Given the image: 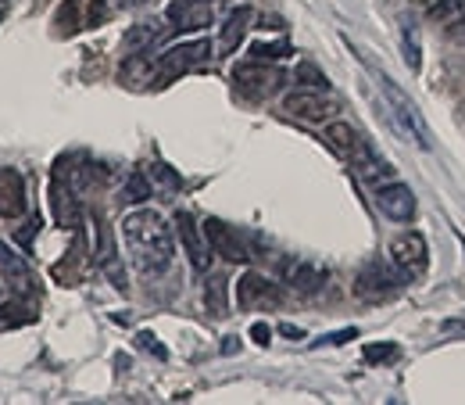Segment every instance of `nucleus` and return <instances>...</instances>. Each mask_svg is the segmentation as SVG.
Listing matches in <instances>:
<instances>
[{
    "label": "nucleus",
    "mask_w": 465,
    "mask_h": 405,
    "mask_svg": "<svg viewBox=\"0 0 465 405\" xmlns=\"http://www.w3.org/2000/svg\"><path fill=\"white\" fill-rule=\"evenodd\" d=\"M140 4H147V0H118V7H140Z\"/></svg>",
    "instance_id": "nucleus-34"
},
{
    "label": "nucleus",
    "mask_w": 465,
    "mask_h": 405,
    "mask_svg": "<svg viewBox=\"0 0 465 405\" xmlns=\"http://www.w3.org/2000/svg\"><path fill=\"white\" fill-rule=\"evenodd\" d=\"M358 338V330L348 327V330H341V334H326V338H319L315 345H344V341H354Z\"/></svg>",
    "instance_id": "nucleus-29"
},
{
    "label": "nucleus",
    "mask_w": 465,
    "mask_h": 405,
    "mask_svg": "<svg viewBox=\"0 0 465 405\" xmlns=\"http://www.w3.org/2000/svg\"><path fill=\"white\" fill-rule=\"evenodd\" d=\"M330 273L315 262H301V258H287L283 262V284H291L297 294H319L326 288Z\"/></svg>",
    "instance_id": "nucleus-15"
},
{
    "label": "nucleus",
    "mask_w": 465,
    "mask_h": 405,
    "mask_svg": "<svg viewBox=\"0 0 465 405\" xmlns=\"http://www.w3.org/2000/svg\"><path fill=\"white\" fill-rule=\"evenodd\" d=\"M136 341H140V348H143V351H151V355H158V359H165V355H169L165 348L158 345V338H154V334H140Z\"/></svg>",
    "instance_id": "nucleus-30"
},
{
    "label": "nucleus",
    "mask_w": 465,
    "mask_h": 405,
    "mask_svg": "<svg viewBox=\"0 0 465 405\" xmlns=\"http://www.w3.org/2000/svg\"><path fill=\"white\" fill-rule=\"evenodd\" d=\"M236 301L240 309H265V305H280V288L258 273H243L236 284Z\"/></svg>",
    "instance_id": "nucleus-14"
},
{
    "label": "nucleus",
    "mask_w": 465,
    "mask_h": 405,
    "mask_svg": "<svg viewBox=\"0 0 465 405\" xmlns=\"http://www.w3.org/2000/svg\"><path fill=\"white\" fill-rule=\"evenodd\" d=\"M283 112L293 118H301V122H326V118L337 116V101L326 97L322 90L301 86V90H293V94L283 97Z\"/></svg>",
    "instance_id": "nucleus-7"
},
{
    "label": "nucleus",
    "mask_w": 465,
    "mask_h": 405,
    "mask_svg": "<svg viewBox=\"0 0 465 405\" xmlns=\"http://www.w3.org/2000/svg\"><path fill=\"white\" fill-rule=\"evenodd\" d=\"M280 330H283V334H287V338H304V334H301V330H297V327H291V323H287V327H280Z\"/></svg>",
    "instance_id": "nucleus-33"
},
{
    "label": "nucleus",
    "mask_w": 465,
    "mask_h": 405,
    "mask_svg": "<svg viewBox=\"0 0 465 405\" xmlns=\"http://www.w3.org/2000/svg\"><path fill=\"white\" fill-rule=\"evenodd\" d=\"M165 33H169V22L147 18V22H140V25H133L125 33V51L129 55H147V51H154V44L165 40Z\"/></svg>",
    "instance_id": "nucleus-18"
},
{
    "label": "nucleus",
    "mask_w": 465,
    "mask_h": 405,
    "mask_svg": "<svg viewBox=\"0 0 465 405\" xmlns=\"http://www.w3.org/2000/svg\"><path fill=\"white\" fill-rule=\"evenodd\" d=\"M398 355H401V348L391 345V341H387V345H365L361 348V359H365L369 366H376V362H391V359H398Z\"/></svg>",
    "instance_id": "nucleus-24"
},
{
    "label": "nucleus",
    "mask_w": 465,
    "mask_h": 405,
    "mask_svg": "<svg viewBox=\"0 0 465 405\" xmlns=\"http://www.w3.org/2000/svg\"><path fill=\"white\" fill-rule=\"evenodd\" d=\"M405 58H408V68L419 72L422 58H419V47H415V40H411V25H405Z\"/></svg>",
    "instance_id": "nucleus-28"
},
{
    "label": "nucleus",
    "mask_w": 465,
    "mask_h": 405,
    "mask_svg": "<svg viewBox=\"0 0 465 405\" xmlns=\"http://www.w3.org/2000/svg\"><path fill=\"white\" fill-rule=\"evenodd\" d=\"M326 144H330V151L337 155V158H344V162H351L354 155H358V147L365 144L361 137H358V129L351 126V122H330L326 126V137H322Z\"/></svg>",
    "instance_id": "nucleus-21"
},
{
    "label": "nucleus",
    "mask_w": 465,
    "mask_h": 405,
    "mask_svg": "<svg viewBox=\"0 0 465 405\" xmlns=\"http://www.w3.org/2000/svg\"><path fill=\"white\" fill-rule=\"evenodd\" d=\"M376 79H380V90H383V97H387V105H391L394 118H398V126L405 129L422 151H430V147H433V133H430L426 118H422V112H419V105L408 97L405 90H401L387 72H376Z\"/></svg>",
    "instance_id": "nucleus-2"
},
{
    "label": "nucleus",
    "mask_w": 465,
    "mask_h": 405,
    "mask_svg": "<svg viewBox=\"0 0 465 405\" xmlns=\"http://www.w3.org/2000/svg\"><path fill=\"white\" fill-rule=\"evenodd\" d=\"M459 25H465V15H462V18H459Z\"/></svg>",
    "instance_id": "nucleus-35"
},
{
    "label": "nucleus",
    "mask_w": 465,
    "mask_h": 405,
    "mask_svg": "<svg viewBox=\"0 0 465 405\" xmlns=\"http://www.w3.org/2000/svg\"><path fill=\"white\" fill-rule=\"evenodd\" d=\"M204 305H208V312L212 316H226V280L223 277H212L208 284H204Z\"/></svg>",
    "instance_id": "nucleus-23"
},
{
    "label": "nucleus",
    "mask_w": 465,
    "mask_h": 405,
    "mask_svg": "<svg viewBox=\"0 0 465 405\" xmlns=\"http://www.w3.org/2000/svg\"><path fill=\"white\" fill-rule=\"evenodd\" d=\"M212 61V44L208 40H190V44H175L169 47L158 65H154V79L165 86V83H173L179 76H186V72H193V68H201V65H208Z\"/></svg>",
    "instance_id": "nucleus-4"
},
{
    "label": "nucleus",
    "mask_w": 465,
    "mask_h": 405,
    "mask_svg": "<svg viewBox=\"0 0 465 405\" xmlns=\"http://www.w3.org/2000/svg\"><path fill=\"white\" fill-rule=\"evenodd\" d=\"M291 55V44H254L251 47V58L258 61H280Z\"/></svg>",
    "instance_id": "nucleus-26"
},
{
    "label": "nucleus",
    "mask_w": 465,
    "mask_h": 405,
    "mask_svg": "<svg viewBox=\"0 0 465 405\" xmlns=\"http://www.w3.org/2000/svg\"><path fill=\"white\" fill-rule=\"evenodd\" d=\"M297 79H301L308 90H326V83H330V79H326L312 61H301V65H297Z\"/></svg>",
    "instance_id": "nucleus-25"
},
{
    "label": "nucleus",
    "mask_w": 465,
    "mask_h": 405,
    "mask_svg": "<svg viewBox=\"0 0 465 405\" xmlns=\"http://www.w3.org/2000/svg\"><path fill=\"white\" fill-rule=\"evenodd\" d=\"M104 18V0H64L58 11V25L64 33H83L94 29Z\"/></svg>",
    "instance_id": "nucleus-13"
},
{
    "label": "nucleus",
    "mask_w": 465,
    "mask_h": 405,
    "mask_svg": "<svg viewBox=\"0 0 465 405\" xmlns=\"http://www.w3.org/2000/svg\"><path fill=\"white\" fill-rule=\"evenodd\" d=\"M151 194H154V183H151V176H147V173H133V176H129V183L122 187V205H143Z\"/></svg>",
    "instance_id": "nucleus-22"
},
{
    "label": "nucleus",
    "mask_w": 465,
    "mask_h": 405,
    "mask_svg": "<svg viewBox=\"0 0 465 405\" xmlns=\"http://www.w3.org/2000/svg\"><path fill=\"white\" fill-rule=\"evenodd\" d=\"M232 83H236V90H240L247 101H265V97H272V94L280 90L283 72L272 68V65H265V61L251 58L232 68Z\"/></svg>",
    "instance_id": "nucleus-5"
},
{
    "label": "nucleus",
    "mask_w": 465,
    "mask_h": 405,
    "mask_svg": "<svg viewBox=\"0 0 465 405\" xmlns=\"http://www.w3.org/2000/svg\"><path fill=\"white\" fill-rule=\"evenodd\" d=\"M251 338H254L258 345H269V338H272V330H269L265 323H254V327H251Z\"/></svg>",
    "instance_id": "nucleus-31"
},
{
    "label": "nucleus",
    "mask_w": 465,
    "mask_h": 405,
    "mask_svg": "<svg viewBox=\"0 0 465 405\" xmlns=\"http://www.w3.org/2000/svg\"><path fill=\"white\" fill-rule=\"evenodd\" d=\"M387 258H391L394 269L405 277V284L422 280L426 269H430V248H426V237L415 230L398 233V237L391 240V248H387Z\"/></svg>",
    "instance_id": "nucleus-3"
},
{
    "label": "nucleus",
    "mask_w": 465,
    "mask_h": 405,
    "mask_svg": "<svg viewBox=\"0 0 465 405\" xmlns=\"http://www.w3.org/2000/svg\"><path fill=\"white\" fill-rule=\"evenodd\" d=\"M122 244L129 251V262L147 277L165 273L173 266L175 233L169 219L154 208H136L122 219Z\"/></svg>",
    "instance_id": "nucleus-1"
},
{
    "label": "nucleus",
    "mask_w": 465,
    "mask_h": 405,
    "mask_svg": "<svg viewBox=\"0 0 465 405\" xmlns=\"http://www.w3.org/2000/svg\"><path fill=\"white\" fill-rule=\"evenodd\" d=\"M147 176H151V183H154V187H162V190H169V194L179 190V176H175L169 166H162V162H158V166H151V173Z\"/></svg>",
    "instance_id": "nucleus-27"
},
{
    "label": "nucleus",
    "mask_w": 465,
    "mask_h": 405,
    "mask_svg": "<svg viewBox=\"0 0 465 405\" xmlns=\"http://www.w3.org/2000/svg\"><path fill=\"white\" fill-rule=\"evenodd\" d=\"M251 22H254L251 7H232L230 15H226V22H223V33H219V55H232L240 47V40L251 29Z\"/></svg>",
    "instance_id": "nucleus-20"
},
{
    "label": "nucleus",
    "mask_w": 465,
    "mask_h": 405,
    "mask_svg": "<svg viewBox=\"0 0 465 405\" xmlns=\"http://www.w3.org/2000/svg\"><path fill=\"white\" fill-rule=\"evenodd\" d=\"M97 266L108 273V280H112L118 290H125V273H122V262H118V255H115V240H112L108 223H101V219H97Z\"/></svg>",
    "instance_id": "nucleus-19"
},
{
    "label": "nucleus",
    "mask_w": 465,
    "mask_h": 405,
    "mask_svg": "<svg viewBox=\"0 0 465 405\" xmlns=\"http://www.w3.org/2000/svg\"><path fill=\"white\" fill-rule=\"evenodd\" d=\"M175 233H179V240L190 255V266L197 273H208L212 269V244L204 237V227H197V219L190 212H175Z\"/></svg>",
    "instance_id": "nucleus-10"
},
{
    "label": "nucleus",
    "mask_w": 465,
    "mask_h": 405,
    "mask_svg": "<svg viewBox=\"0 0 465 405\" xmlns=\"http://www.w3.org/2000/svg\"><path fill=\"white\" fill-rule=\"evenodd\" d=\"M405 288V277L394 269V262H369L358 269L354 277V294L365 298V301H380V298H391Z\"/></svg>",
    "instance_id": "nucleus-6"
},
{
    "label": "nucleus",
    "mask_w": 465,
    "mask_h": 405,
    "mask_svg": "<svg viewBox=\"0 0 465 405\" xmlns=\"http://www.w3.org/2000/svg\"><path fill=\"white\" fill-rule=\"evenodd\" d=\"M0 273H4V280H7V288L15 290L18 298H36L40 294V284H36V273L29 269V262L7 244V240H0Z\"/></svg>",
    "instance_id": "nucleus-8"
},
{
    "label": "nucleus",
    "mask_w": 465,
    "mask_h": 405,
    "mask_svg": "<svg viewBox=\"0 0 465 405\" xmlns=\"http://www.w3.org/2000/svg\"><path fill=\"white\" fill-rule=\"evenodd\" d=\"M455 122H459V129L465 133V101H459V108H455Z\"/></svg>",
    "instance_id": "nucleus-32"
},
{
    "label": "nucleus",
    "mask_w": 465,
    "mask_h": 405,
    "mask_svg": "<svg viewBox=\"0 0 465 405\" xmlns=\"http://www.w3.org/2000/svg\"><path fill=\"white\" fill-rule=\"evenodd\" d=\"M165 22L173 33H197L215 22V11L208 0H173L165 11Z\"/></svg>",
    "instance_id": "nucleus-11"
},
{
    "label": "nucleus",
    "mask_w": 465,
    "mask_h": 405,
    "mask_svg": "<svg viewBox=\"0 0 465 405\" xmlns=\"http://www.w3.org/2000/svg\"><path fill=\"white\" fill-rule=\"evenodd\" d=\"M204 237H208L212 251L223 255L226 262H247L251 258L247 237L236 230V227H230V223H223V219H204Z\"/></svg>",
    "instance_id": "nucleus-9"
},
{
    "label": "nucleus",
    "mask_w": 465,
    "mask_h": 405,
    "mask_svg": "<svg viewBox=\"0 0 465 405\" xmlns=\"http://www.w3.org/2000/svg\"><path fill=\"white\" fill-rule=\"evenodd\" d=\"M25 212V179L18 169H0V219H18Z\"/></svg>",
    "instance_id": "nucleus-16"
},
{
    "label": "nucleus",
    "mask_w": 465,
    "mask_h": 405,
    "mask_svg": "<svg viewBox=\"0 0 465 405\" xmlns=\"http://www.w3.org/2000/svg\"><path fill=\"white\" fill-rule=\"evenodd\" d=\"M376 208L391 219V223H411L415 219V194L408 190L405 183L391 179L376 187Z\"/></svg>",
    "instance_id": "nucleus-12"
},
{
    "label": "nucleus",
    "mask_w": 465,
    "mask_h": 405,
    "mask_svg": "<svg viewBox=\"0 0 465 405\" xmlns=\"http://www.w3.org/2000/svg\"><path fill=\"white\" fill-rule=\"evenodd\" d=\"M351 162H354L358 176H361L365 183H372V187H380V183H391V179H394V166H391L380 151H372L369 144H361V147H358V155H354Z\"/></svg>",
    "instance_id": "nucleus-17"
}]
</instances>
